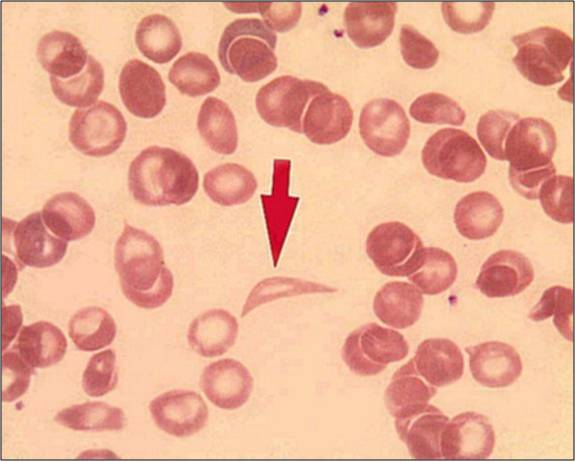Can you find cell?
<instances>
[{
  "label": "cell",
  "instance_id": "obj_1",
  "mask_svg": "<svg viewBox=\"0 0 575 462\" xmlns=\"http://www.w3.org/2000/svg\"><path fill=\"white\" fill-rule=\"evenodd\" d=\"M114 265L124 296L143 309H155L171 297L174 278L164 252L151 234L129 224L114 249Z\"/></svg>",
  "mask_w": 575,
  "mask_h": 462
},
{
  "label": "cell",
  "instance_id": "obj_2",
  "mask_svg": "<svg viewBox=\"0 0 575 462\" xmlns=\"http://www.w3.org/2000/svg\"><path fill=\"white\" fill-rule=\"evenodd\" d=\"M128 185L133 198L147 206L183 205L198 190L192 160L168 147L149 146L131 162Z\"/></svg>",
  "mask_w": 575,
  "mask_h": 462
},
{
  "label": "cell",
  "instance_id": "obj_3",
  "mask_svg": "<svg viewBox=\"0 0 575 462\" xmlns=\"http://www.w3.org/2000/svg\"><path fill=\"white\" fill-rule=\"evenodd\" d=\"M276 43V33L262 20L239 18L222 32L218 58L228 73L256 82L277 68Z\"/></svg>",
  "mask_w": 575,
  "mask_h": 462
},
{
  "label": "cell",
  "instance_id": "obj_4",
  "mask_svg": "<svg viewBox=\"0 0 575 462\" xmlns=\"http://www.w3.org/2000/svg\"><path fill=\"white\" fill-rule=\"evenodd\" d=\"M517 48L513 63L530 82L551 86L564 79L572 60L573 41L564 31L541 26L512 38Z\"/></svg>",
  "mask_w": 575,
  "mask_h": 462
},
{
  "label": "cell",
  "instance_id": "obj_5",
  "mask_svg": "<svg viewBox=\"0 0 575 462\" xmlns=\"http://www.w3.org/2000/svg\"><path fill=\"white\" fill-rule=\"evenodd\" d=\"M421 159L431 175L460 183L475 181L487 165L477 141L469 133L455 128L440 129L430 136Z\"/></svg>",
  "mask_w": 575,
  "mask_h": 462
},
{
  "label": "cell",
  "instance_id": "obj_6",
  "mask_svg": "<svg viewBox=\"0 0 575 462\" xmlns=\"http://www.w3.org/2000/svg\"><path fill=\"white\" fill-rule=\"evenodd\" d=\"M408 353L409 344L401 333L373 322L352 331L341 349L344 363L359 376L377 375Z\"/></svg>",
  "mask_w": 575,
  "mask_h": 462
},
{
  "label": "cell",
  "instance_id": "obj_7",
  "mask_svg": "<svg viewBox=\"0 0 575 462\" xmlns=\"http://www.w3.org/2000/svg\"><path fill=\"white\" fill-rule=\"evenodd\" d=\"M327 90L321 82L283 75L259 89L256 109L267 124L300 134L305 108L313 97Z\"/></svg>",
  "mask_w": 575,
  "mask_h": 462
},
{
  "label": "cell",
  "instance_id": "obj_8",
  "mask_svg": "<svg viewBox=\"0 0 575 462\" xmlns=\"http://www.w3.org/2000/svg\"><path fill=\"white\" fill-rule=\"evenodd\" d=\"M366 253L382 274L408 277L420 268L424 246L420 237L406 224L389 221L370 231Z\"/></svg>",
  "mask_w": 575,
  "mask_h": 462
},
{
  "label": "cell",
  "instance_id": "obj_9",
  "mask_svg": "<svg viewBox=\"0 0 575 462\" xmlns=\"http://www.w3.org/2000/svg\"><path fill=\"white\" fill-rule=\"evenodd\" d=\"M127 124L117 107L100 100L77 109L69 122V140L81 153L102 157L114 153L123 143Z\"/></svg>",
  "mask_w": 575,
  "mask_h": 462
},
{
  "label": "cell",
  "instance_id": "obj_10",
  "mask_svg": "<svg viewBox=\"0 0 575 462\" xmlns=\"http://www.w3.org/2000/svg\"><path fill=\"white\" fill-rule=\"evenodd\" d=\"M359 133L371 151L383 157H392L404 150L410 136V122L398 102L376 98L362 108Z\"/></svg>",
  "mask_w": 575,
  "mask_h": 462
},
{
  "label": "cell",
  "instance_id": "obj_11",
  "mask_svg": "<svg viewBox=\"0 0 575 462\" xmlns=\"http://www.w3.org/2000/svg\"><path fill=\"white\" fill-rule=\"evenodd\" d=\"M556 145V132L548 121L537 117L520 118L505 139V160L517 171L537 169L552 162Z\"/></svg>",
  "mask_w": 575,
  "mask_h": 462
},
{
  "label": "cell",
  "instance_id": "obj_12",
  "mask_svg": "<svg viewBox=\"0 0 575 462\" xmlns=\"http://www.w3.org/2000/svg\"><path fill=\"white\" fill-rule=\"evenodd\" d=\"M149 411L159 429L178 438L198 433L209 417L202 396L183 389L170 390L155 397L149 403Z\"/></svg>",
  "mask_w": 575,
  "mask_h": 462
},
{
  "label": "cell",
  "instance_id": "obj_13",
  "mask_svg": "<svg viewBox=\"0 0 575 462\" xmlns=\"http://www.w3.org/2000/svg\"><path fill=\"white\" fill-rule=\"evenodd\" d=\"M495 446V432L489 419L467 411L448 421L441 434L442 458L467 460L488 458Z\"/></svg>",
  "mask_w": 575,
  "mask_h": 462
},
{
  "label": "cell",
  "instance_id": "obj_14",
  "mask_svg": "<svg viewBox=\"0 0 575 462\" xmlns=\"http://www.w3.org/2000/svg\"><path fill=\"white\" fill-rule=\"evenodd\" d=\"M534 279L530 260L515 250H499L483 263L476 278V288L489 298L515 296Z\"/></svg>",
  "mask_w": 575,
  "mask_h": 462
},
{
  "label": "cell",
  "instance_id": "obj_15",
  "mask_svg": "<svg viewBox=\"0 0 575 462\" xmlns=\"http://www.w3.org/2000/svg\"><path fill=\"white\" fill-rule=\"evenodd\" d=\"M121 99L130 113L141 118L157 116L166 104L165 84L158 71L140 59H131L119 76Z\"/></svg>",
  "mask_w": 575,
  "mask_h": 462
},
{
  "label": "cell",
  "instance_id": "obj_16",
  "mask_svg": "<svg viewBox=\"0 0 575 462\" xmlns=\"http://www.w3.org/2000/svg\"><path fill=\"white\" fill-rule=\"evenodd\" d=\"M199 385L213 405L224 410H235L249 400L254 379L243 363L225 358L203 369Z\"/></svg>",
  "mask_w": 575,
  "mask_h": 462
},
{
  "label": "cell",
  "instance_id": "obj_17",
  "mask_svg": "<svg viewBox=\"0 0 575 462\" xmlns=\"http://www.w3.org/2000/svg\"><path fill=\"white\" fill-rule=\"evenodd\" d=\"M353 122V110L343 96L330 90L311 99L302 120V133L318 145L344 139Z\"/></svg>",
  "mask_w": 575,
  "mask_h": 462
},
{
  "label": "cell",
  "instance_id": "obj_18",
  "mask_svg": "<svg viewBox=\"0 0 575 462\" xmlns=\"http://www.w3.org/2000/svg\"><path fill=\"white\" fill-rule=\"evenodd\" d=\"M42 212L36 211L14 225L12 230L15 257L23 266L47 268L59 263L68 248L67 241L50 234Z\"/></svg>",
  "mask_w": 575,
  "mask_h": 462
},
{
  "label": "cell",
  "instance_id": "obj_19",
  "mask_svg": "<svg viewBox=\"0 0 575 462\" xmlns=\"http://www.w3.org/2000/svg\"><path fill=\"white\" fill-rule=\"evenodd\" d=\"M394 419L398 437L413 458H442L441 434L449 418L439 408L426 404Z\"/></svg>",
  "mask_w": 575,
  "mask_h": 462
},
{
  "label": "cell",
  "instance_id": "obj_20",
  "mask_svg": "<svg viewBox=\"0 0 575 462\" xmlns=\"http://www.w3.org/2000/svg\"><path fill=\"white\" fill-rule=\"evenodd\" d=\"M472 377L482 386L504 388L521 375L523 365L516 349L501 341H488L465 348Z\"/></svg>",
  "mask_w": 575,
  "mask_h": 462
},
{
  "label": "cell",
  "instance_id": "obj_21",
  "mask_svg": "<svg viewBox=\"0 0 575 462\" xmlns=\"http://www.w3.org/2000/svg\"><path fill=\"white\" fill-rule=\"evenodd\" d=\"M397 4L394 2H352L344 11L350 40L360 48L382 44L394 28Z\"/></svg>",
  "mask_w": 575,
  "mask_h": 462
},
{
  "label": "cell",
  "instance_id": "obj_22",
  "mask_svg": "<svg viewBox=\"0 0 575 462\" xmlns=\"http://www.w3.org/2000/svg\"><path fill=\"white\" fill-rule=\"evenodd\" d=\"M42 218L55 236L67 242L87 236L95 225L92 206L74 192L52 196L43 206Z\"/></svg>",
  "mask_w": 575,
  "mask_h": 462
},
{
  "label": "cell",
  "instance_id": "obj_23",
  "mask_svg": "<svg viewBox=\"0 0 575 462\" xmlns=\"http://www.w3.org/2000/svg\"><path fill=\"white\" fill-rule=\"evenodd\" d=\"M239 324L234 315L221 308L205 311L190 323L187 333L189 347L206 358L225 354L236 342Z\"/></svg>",
  "mask_w": 575,
  "mask_h": 462
},
{
  "label": "cell",
  "instance_id": "obj_24",
  "mask_svg": "<svg viewBox=\"0 0 575 462\" xmlns=\"http://www.w3.org/2000/svg\"><path fill=\"white\" fill-rule=\"evenodd\" d=\"M413 361L420 376L436 388L458 381L464 371L461 349L446 338H429L422 341Z\"/></svg>",
  "mask_w": 575,
  "mask_h": 462
},
{
  "label": "cell",
  "instance_id": "obj_25",
  "mask_svg": "<svg viewBox=\"0 0 575 462\" xmlns=\"http://www.w3.org/2000/svg\"><path fill=\"white\" fill-rule=\"evenodd\" d=\"M503 217L501 203L487 191H475L465 195L454 209V222L458 232L470 240H481L494 235Z\"/></svg>",
  "mask_w": 575,
  "mask_h": 462
},
{
  "label": "cell",
  "instance_id": "obj_26",
  "mask_svg": "<svg viewBox=\"0 0 575 462\" xmlns=\"http://www.w3.org/2000/svg\"><path fill=\"white\" fill-rule=\"evenodd\" d=\"M36 54L42 67L60 79L82 72L89 56L78 37L60 30L44 34L38 41Z\"/></svg>",
  "mask_w": 575,
  "mask_h": 462
},
{
  "label": "cell",
  "instance_id": "obj_27",
  "mask_svg": "<svg viewBox=\"0 0 575 462\" xmlns=\"http://www.w3.org/2000/svg\"><path fill=\"white\" fill-rule=\"evenodd\" d=\"M423 296L414 285L391 281L374 296L373 311L384 324L397 329L414 325L422 312Z\"/></svg>",
  "mask_w": 575,
  "mask_h": 462
},
{
  "label": "cell",
  "instance_id": "obj_28",
  "mask_svg": "<svg viewBox=\"0 0 575 462\" xmlns=\"http://www.w3.org/2000/svg\"><path fill=\"white\" fill-rule=\"evenodd\" d=\"M68 343L61 329L47 321L25 325L17 337L16 348L22 359L34 368H47L65 356Z\"/></svg>",
  "mask_w": 575,
  "mask_h": 462
},
{
  "label": "cell",
  "instance_id": "obj_29",
  "mask_svg": "<svg viewBox=\"0 0 575 462\" xmlns=\"http://www.w3.org/2000/svg\"><path fill=\"white\" fill-rule=\"evenodd\" d=\"M254 174L237 163L221 164L205 173L203 188L206 195L222 206L247 202L257 189Z\"/></svg>",
  "mask_w": 575,
  "mask_h": 462
},
{
  "label": "cell",
  "instance_id": "obj_30",
  "mask_svg": "<svg viewBox=\"0 0 575 462\" xmlns=\"http://www.w3.org/2000/svg\"><path fill=\"white\" fill-rule=\"evenodd\" d=\"M197 129L216 153L233 154L238 146L236 120L229 106L219 98H206L198 112Z\"/></svg>",
  "mask_w": 575,
  "mask_h": 462
},
{
  "label": "cell",
  "instance_id": "obj_31",
  "mask_svg": "<svg viewBox=\"0 0 575 462\" xmlns=\"http://www.w3.org/2000/svg\"><path fill=\"white\" fill-rule=\"evenodd\" d=\"M135 42L142 54L160 64L172 60L182 47V37L176 24L157 13L140 20L135 31Z\"/></svg>",
  "mask_w": 575,
  "mask_h": 462
},
{
  "label": "cell",
  "instance_id": "obj_32",
  "mask_svg": "<svg viewBox=\"0 0 575 462\" xmlns=\"http://www.w3.org/2000/svg\"><path fill=\"white\" fill-rule=\"evenodd\" d=\"M436 391V387L420 376L411 358L393 374L385 391V404L389 413L396 418L428 404Z\"/></svg>",
  "mask_w": 575,
  "mask_h": 462
},
{
  "label": "cell",
  "instance_id": "obj_33",
  "mask_svg": "<svg viewBox=\"0 0 575 462\" xmlns=\"http://www.w3.org/2000/svg\"><path fill=\"white\" fill-rule=\"evenodd\" d=\"M168 77L182 94L191 97L212 92L221 80L215 63L200 52L180 56L171 66Z\"/></svg>",
  "mask_w": 575,
  "mask_h": 462
},
{
  "label": "cell",
  "instance_id": "obj_34",
  "mask_svg": "<svg viewBox=\"0 0 575 462\" xmlns=\"http://www.w3.org/2000/svg\"><path fill=\"white\" fill-rule=\"evenodd\" d=\"M117 327L112 316L98 306L84 307L70 319L68 333L77 349L97 351L110 345Z\"/></svg>",
  "mask_w": 575,
  "mask_h": 462
},
{
  "label": "cell",
  "instance_id": "obj_35",
  "mask_svg": "<svg viewBox=\"0 0 575 462\" xmlns=\"http://www.w3.org/2000/svg\"><path fill=\"white\" fill-rule=\"evenodd\" d=\"M54 420L74 431L121 430L126 423L122 409L102 401H88L64 408Z\"/></svg>",
  "mask_w": 575,
  "mask_h": 462
},
{
  "label": "cell",
  "instance_id": "obj_36",
  "mask_svg": "<svg viewBox=\"0 0 575 462\" xmlns=\"http://www.w3.org/2000/svg\"><path fill=\"white\" fill-rule=\"evenodd\" d=\"M54 95L72 107H88L96 102L104 87V70L99 61L88 56L82 72L69 79L50 77Z\"/></svg>",
  "mask_w": 575,
  "mask_h": 462
},
{
  "label": "cell",
  "instance_id": "obj_37",
  "mask_svg": "<svg viewBox=\"0 0 575 462\" xmlns=\"http://www.w3.org/2000/svg\"><path fill=\"white\" fill-rule=\"evenodd\" d=\"M457 273V263L449 252L438 247H424L421 266L408 279L421 293L437 295L453 285Z\"/></svg>",
  "mask_w": 575,
  "mask_h": 462
},
{
  "label": "cell",
  "instance_id": "obj_38",
  "mask_svg": "<svg viewBox=\"0 0 575 462\" xmlns=\"http://www.w3.org/2000/svg\"><path fill=\"white\" fill-rule=\"evenodd\" d=\"M337 289L321 283L292 277H269L258 282L248 294L242 308L245 317L259 306L281 298L313 293H333Z\"/></svg>",
  "mask_w": 575,
  "mask_h": 462
},
{
  "label": "cell",
  "instance_id": "obj_39",
  "mask_svg": "<svg viewBox=\"0 0 575 462\" xmlns=\"http://www.w3.org/2000/svg\"><path fill=\"white\" fill-rule=\"evenodd\" d=\"M572 306V289L558 285L552 286L544 291L538 303L530 310L528 318L538 322L554 316L553 323L558 332L571 341Z\"/></svg>",
  "mask_w": 575,
  "mask_h": 462
},
{
  "label": "cell",
  "instance_id": "obj_40",
  "mask_svg": "<svg viewBox=\"0 0 575 462\" xmlns=\"http://www.w3.org/2000/svg\"><path fill=\"white\" fill-rule=\"evenodd\" d=\"M410 115L426 124H450L460 126L466 118L462 107L452 98L437 92L420 95L410 106Z\"/></svg>",
  "mask_w": 575,
  "mask_h": 462
},
{
  "label": "cell",
  "instance_id": "obj_41",
  "mask_svg": "<svg viewBox=\"0 0 575 462\" xmlns=\"http://www.w3.org/2000/svg\"><path fill=\"white\" fill-rule=\"evenodd\" d=\"M495 9L493 2H444L443 18L455 32L471 34L482 31L490 22Z\"/></svg>",
  "mask_w": 575,
  "mask_h": 462
},
{
  "label": "cell",
  "instance_id": "obj_42",
  "mask_svg": "<svg viewBox=\"0 0 575 462\" xmlns=\"http://www.w3.org/2000/svg\"><path fill=\"white\" fill-rule=\"evenodd\" d=\"M538 197L544 212L554 221L569 224L573 221V179L553 175L540 187Z\"/></svg>",
  "mask_w": 575,
  "mask_h": 462
},
{
  "label": "cell",
  "instance_id": "obj_43",
  "mask_svg": "<svg viewBox=\"0 0 575 462\" xmlns=\"http://www.w3.org/2000/svg\"><path fill=\"white\" fill-rule=\"evenodd\" d=\"M520 116L511 111L490 110L478 120L476 133L488 154L497 160H505L504 143L511 127Z\"/></svg>",
  "mask_w": 575,
  "mask_h": 462
},
{
  "label": "cell",
  "instance_id": "obj_44",
  "mask_svg": "<svg viewBox=\"0 0 575 462\" xmlns=\"http://www.w3.org/2000/svg\"><path fill=\"white\" fill-rule=\"evenodd\" d=\"M118 383L116 353L106 349L91 356L82 376V388L91 397L113 391Z\"/></svg>",
  "mask_w": 575,
  "mask_h": 462
},
{
  "label": "cell",
  "instance_id": "obj_45",
  "mask_svg": "<svg viewBox=\"0 0 575 462\" xmlns=\"http://www.w3.org/2000/svg\"><path fill=\"white\" fill-rule=\"evenodd\" d=\"M399 42L402 57L410 67L429 69L437 63L439 51L435 44L411 25L402 26Z\"/></svg>",
  "mask_w": 575,
  "mask_h": 462
},
{
  "label": "cell",
  "instance_id": "obj_46",
  "mask_svg": "<svg viewBox=\"0 0 575 462\" xmlns=\"http://www.w3.org/2000/svg\"><path fill=\"white\" fill-rule=\"evenodd\" d=\"M4 402H13L23 396L30 385L33 368L13 349L2 355Z\"/></svg>",
  "mask_w": 575,
  "mask_h": 462
},
{
  "label": "cell",
  "instance_id": "obj_47",
  "mask_svg": "<svg viewBox=\"0 0 575 462\" xmlns=\"http://www.w3.org/2000/svg\"><path fill=\"white\" fill-rule=\"evenodd\" d=\"M254 11H258L263 22L274 32H286L294 28L302 13L299 2L292 3H254Z\"/></svg>",
  "mask_w": 575,
  "mask_h": 462
},
{
  "label": "cell",
  "instance_id": "obj_48",
  "mask_svg": "<svg viewBox=\"0 0 575 462\" xmlns=\"http://www.w3.org/2000/svg\"><path fill=\"white\" fill-rule=\"evenodd\" d=\"M555 173V165L550 162L546 166L527 171H517L509 167L508 178L512 188L519 195L534 200L538 198L541 185Z\"/></svg>",
  "mask_w": 575,
  "mask_h": 462
},
{
  "label": "cell",
  "instance_id": "obj_49",
  "mask_svg": "<svg viewBox=\"0 0 575 462\" xmlns=\"http://www.w3.org/2000/svg\"><path fill=\"white\" fill-rule=\"evenodd\" d=\"M22 324V313L19 305L3 306V351L14 339Z\"/></svg>",
  "mask_w": 575,
  "mask_h": 462
}]
</instances>
